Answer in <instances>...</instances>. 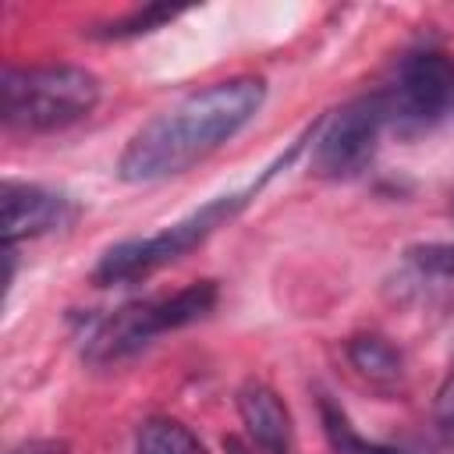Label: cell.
I'll return each instance as SVG.
<instances>
[{"label": "cell", "mask_w": 454, "mask_h": 454, "mask_svg": "<svg viewBox=\"0 0 454 454\" xmlns=\"http://www.w3.org/2000/svg\"><path fill=\"white\" fill-rule=\"evenodd\" d=\"M266 85L259 78L213 82L145 121L124 145L117 174L128 184H153L184 174L223 142H231L262 106Z\"/></svg>", "instance_id": "cell-1"}, {"label": "cell", "mask_w": 454, "mask_h": 454, "mask_svg": "<svg viewBox=\"0 0 454 454\" xmlns=\"http://www.w3.org/2000/svg\"><path fill=\"white\" fill-rule=\"evenodd\" d=\"M96 103L99 78L74 64L7 67L0 78V121L7 131H60L89 117Z\"/></svg>", "instance_id": "cell-2"}, {"label": "cell", "mask_w": 454, "mask_h": 454, "mask_svg": "<svg viewBox=\"0 0 454 454\" xmlns=\"http://www.w3.org/2000/svg\"><path fill=\"white\" fill-rule=\"evenodd\" d=\"M213 305H216V284L213 280L188 284V287L163 294V298H142V301L121 305L117 312H110L89 326V333L82 340V355L92 365L121 362V358L142 351L153 337L202 319L206 312H213Z\"/></svg>", "instance_id": "cell-3"}, {"label": "cell", "mask_w": 454, "mask_h": 454, "mask_svg": "<svg viewBox=\"0 0 454 454\" xmlns=\"http://www.w3.org/2000/svg\"><path fill=\"white\" fill-rule=\"evenodd\" d=\"M248 192H231V195H216L209 199L202 209L188 213L184 220L156 231V234H145V238H128V241H117L110 245L99 262H96V284H128V280H138V277H149L153 270L188 255L195 245H202L216 227H223L231 216H238L245 206H248Z\"/></svg>", "instance_id": "cell-4"}, {"label": "cell", "mask_w": 454, "mask_h": 454, "mask_svg": "<svg viewBox=\"0 0 454 454\" xmlns=\"http://www.w3.org/2000/svg\"><path fill=\"white\" fill-rule=\"evenodd\" d=\"M387 121H390L387 92L351 99L348 106L330 114L312 145V174L326 181H348L362 174L365 163L376 156L380 131Z\"/></svg>", "instance_id": "cell-5"}, {"label": "cell", "mask_w": 454, "mask_h": 454, "mask_svg": "<svg viewBox=\"0 0 454 454\" xmlns=\"http://www.w3.org/2000/svg\"><path fill=\"white\" fill-rule=\"evenodd\" d=\"M454 99V60L440 50H419L408 53L397 85L387 96L390 117L404 128H426L443 117V110Z\"/></svg>", "instance_id": "cell-6"}, {"label": "cell", "mask_w": 454, "mask_h": 454, "mask_svg": "<svg viewBox=\"0 0 454 454\" xmlns=\"http://www.w3.org/2000/svg\"><path fill=\"white\" fill-rule=\"evenodd\" d=\"M0 206H4V245L11 248L21 238H39L67 227L78 213L67 195L50 192L43 184H25V181H4Z\"/></svg>", "instance_id": "cell-7"}, {"label": "cell", "mask_w": 454, "mask_h": 454, "mask_svg": "<svg viewBox=\"0 0 454 454\" xmlns=\"http://www.w3.org/2000/svg\"><path fill=\"white\" fill-rule=\"evenodd\" d=\"M238 415L248 429V436L266 454H294V429L284 401L266 383H245L238 390Z\"/></svg>", "instance_id": "cell-8"}, {"label": "cell", "mask_w": 454, "mask_h": 454, "mask_svg": "<svg viewBox=\"0 0 454 454\" xmlns=\"http://www.w3.org/2000/svg\"><path fill=\"white\" fill-rule=\"evenodd\" d=\"M135 454H206L202 440L177 419H145L135 436Z\"/></svg>", "instance_id": "cell-9"}, {"label": "cell", "mask_w": 454, "mask_h": 454, "mask_svg": "<svg viewBox=\"0 0 454 454\" xmlns=\"http://www.w3.org/2000/svg\"><path fill=\"white\" fill-rule=\"evenodd\" d=\"M348 355H351L355 369L362 376H369L372 383H394L401 376V355L380 337H355Z\"/></svg>", "instance_id": "cell-10"}, {"label": "cell", "mask_w": 454, "mask_h": 454, "mask_svg": "<svg viewBox=\"0 0 454 454\" xmlns=\"http://www.w3.org/2000/svg\"><path fill=\"white\" fill-rule=\"evenodd\" d=\"M181 11H184V7L149 4V7H138L135 14H128V18H121V21L106 25L99 35H103V39H131V35H145V32H153V28H160V25H167V21H174Z\"/></svg>", "instance_id": "cell-11"}, {"label": "cell", "mask_w": 454, "mask_h": 454, "mask_svg": "<svg viewBox=\"0 0 454 454\" xmlns=\"http://www.w3.org/2000/svg\"><path fill=\"white\" fill-rule=\"evenodd\" d=\"M408 262L429 277V280H443V284H454V245H415L408 248Z\"/></svg>", "instance_id": "cell-12"}, {"label": "cell", "mask_w": 454, "mask_h": 454, "mask_svg": "<svg viewBox=\"0 0 454 454\" xmlns=\"http://www.w3.org/2000/svg\"><path fill=\"white\" fill-rule=\"evenodd\" d=\"M323 422H326V433H330V440H333L337 454H404V450L387 447V443H365V440H358V436L348 429L344 415H340V411H333L330 404H323Z\"/></svg>", "instance_id": "cell-13"}, {"label": "cell", "mask_w": 454, "mask_h": 454, "mask_svg": "<svg viewBox=\"0 0 454 454\" xmlns=\"http://www.w3.org/2000/svg\"><path fill=\"white\" fill-rule=\"evenodd\" d=\"M436 419L447 433H454V362H450V369L440 383V394H436Z\"/></svg>", "instance_id": "cell-14"}, {"label": "cell", "mask_w": 454, "mask_h": 454, "mask_svg": "<svg viewBox=\"0 0 454 454\" xmlns=\"http://www.w3.org/2000/svg\"><path fill=\"white\" fill-rule=\"evenodd\" d=\"M7 454H67V443H60V440H28V443H21Z\"/></svg>", "instance_id": "cell-15"}, {"label": "cell", "mask_w": 454, "mask_h": 454, "mask_svg": "<svg viewBox=\"0 0 454 454\" xmlns=\"http://www.w3.org/2000/svg\"><path fill=\"white\" fill-rule=\"evenodd\" d=\"M223 450H227V454H252L238 436H223Z\"/></svg>", "instance_id": "cell-16"}]
</instances>
